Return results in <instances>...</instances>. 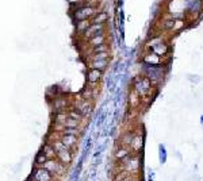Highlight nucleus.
Returning <instances> with one entry per match:
<instances>
[{
    "mask_svg": "<svg viewBox=\"0 0 203 181\" xmlns=\"http://www.w3.org/2000/svg\"><path fill=\"white\" fill-rule=\"evenodd\" d=\"M34 180L35 181H50L52 180V176L50 173L46 170V169H38L34 174Z\"/></svg>",
    "mask_w": 203,
    "mask_h": 181,
    "instance_id": "nucleus-1",
    "label": "nucleus"
},
{
    "mask_svg": "<svg viewBox=\"0 0 203 181\" xmlns=\"http://www.w3.org/2000/svg\"><path fill=\"white\" fill-rule=\"evenodd\" d=\"M138 165H140V161H138V158L137 157H134V158H131L130 161H129V170H137L138 169Z\"/></svg>",
    "mask_w": 203,
    "mask_h": 181,
    "instance_id": "nucleus-7",
    "label": "nucleus"
},
{
    "mask_svg": "<svg viewBox=\"0 0 203 181\" xmlns=\"http://www.w3.org/2000/svg\"><path fill=\"white\" fill-rule=\"evenodd\" d=\"M173 23H175L173 21H168L167 23H165V27H167V29H169V27H172V26H173Z\"/></svg>",
    "mask_w": 203,
    "mask_h": 181,
    "instance_id": "nucleus-22",
    "label": "nucleus"
},
{
    "mask_svg": "<svg viewBox=\"0 0 203 181\" xmlns=\"http://www.w3.org/2000/svg\"><path fill=\"white\" fill-rule=\"evenodd\" d=\"M120 181H131V180H130V177H126V178H123V180H120Z\"/></svg>",
    "mask_w": 203,
    "mask_h": 181,
    "instance_id": "nucleus-24",
    "label": "nucleus"
},
{
    "mask_svg": "<svg viewBox=\"0 0 203 181\" xmlns=\"http://www.w3.org/2000/svg\"><path fill=\"white\" fill-rule=\"evenodd\" d=\"M79 109L81 111V114H87L89 111V104H87V103H84V104H81L80 107H79Z\"/></svg>",
    "mask_w": 203,
    "mask_h": 181,
    "instance_id": "nucleus-14",
    "label": "nucleus"
},
{
    "mask_svg": "<svg viewBox=\"0 0 203 181\" xmlns=\"http://www.w3.org/2000/svg\"><path fill=\"white\" fill-rule=\"evenodd\" d=\"M100 77V70L99 69H94V70H91L88 74V80L91 83H95V81H98Z\"/></svg>",
    "mask_w": 203,
    "mask_h": 181,
    "instance_id": "nucleus-5",
    "label": "nucleus"
},
{
    "mask_svg": "<svg viewBox=\"0 0 203 181\" xmlns=\"http://www.w3.org/2000/svg\"><path fill=\"white\" fill-rule=\"evenodd\" d=\"M43 154L46 155V158H54V155H56V150H54V147H52V146H45V149H43Z\"/></svg>",
    "mask_w": 203,
    "mask_h": 181,
    "instance_id": "nucleus-6",
    "label": "nucleus"
},
{
    "mask_svg": "<svg viewBox=\"0 0 203 181\" xmlns=\"http://www.w3.org/2000/svg\"><path fill=\"white\" fill-rule=\"evenodd\" d=\"M133 143H134V147H135V149H138V147L141 146V138H140V137L134 138V139H133ZM133 143H131V145H133Z\"/></svg>",
    "mask_w": 203,
    "mask_h": 181,
    "instance_id": "nucleus-17",
    "label": "nucleus"
},
{
    "mask_svg": "<svg viewBox=\"0 0 203 181\" xmlns=\"http://www.w3.org/2000/svg\"><path fill=\"white\" fill-rule=\"evenodd\" d=\"M102 41H103V36L102 35L92 38V43H94V45H102Z\"/></svg>",
    "mask_w": 203,
    "mask_h": 181,
    "instance_id": "nucleus-15",
    "label": "nucleus"
},
{
    "mask_svg": "<svg viewBox=\"0 0 203 181\" xmlns=\"http://www.w3.org/2000/svg\"><path fill=\"white\" fill-rule=\"evenodd\" d=\"M67 119H68V118L65 116V115H63V114H60L57 116V122H58V123H63L64 124L65 122H67Z\"/></svg>",
    "mask_w": 203,
    "mask_h": 181,
    "instance_id": "nucleus-16",
    "label": "nucleus"
},
{
    "mask_svg": "<svg viewBox=\"0 0 203 181\" xmlns=\"http://www.w3.org/2000/svg\"><path fill=\"white\" fill-rule=\"evenodd\" d=\"M64 133H65V135H72V137H76L77 130L76 129H65L64 130Z\"/></svg>",
    "mask_w": 203,
    "mask_h": 181,
    "instance_id": "nucleus-13",
    "label": "nucleus"
},
{
    "mask_svg": "<svg viewBox=\"0 0 203 181\" xmlns=\"http://www.w3.org/2000/svg\"><path fill=\"white\" fill-rule=\"evenodd\" d=\"M102 19H106V15H104V14H102L99 18H96V22H103Z\"/></svg>",
    "mask_w": 203,
    "mask_h": 181,
    "instance_id": "nucleus-23",
    "label": "nucleus"
},
{
    "mask_svg": "<svg viewBox=\"0 0 203 181\" xmlns=\"http://www.w3.org/2000/svg\"><path fill=\"white\" fill-rule=\"evenodd\" d=\"M71 116H72V119H75V120L80 119V114H79V112H75V111H72V112H71Z\"/></svg>",
    "mask_w": 203,
    "mask_h": 181,
    "instance_id": "nucleus-20",
    "label": "nucleus"
},
{
    "mask_svg": "<svg viewBox=\"0 0 203 181\" xmlns=\"http://www.w3.org/2000/svg\"><path fill=\"white\" fill-rule=\"evenodd\" d=\"M154 52H156L157 54H162V53L165 52V47H164V46H158V47H156V49H154Z\"/></svg>",
    "mask_w": 203,
    "mask_h": 181,
    "instance_id": "nucleus-19",
    "label": "nucleus"
},
{
    "mask_svg": "<svg viewBox=\"0 0 203 181\" xmlns=\"http://www.w3.org/2000/svg\"><path fill=\"white\" fill-rule=\"evenodd\" d=\"M106 65H107V60H95L94 62V68L95 69H103V68H106Z\"/></svg>",
    "mask_w": 203,
    "mask_h": 181,
    "instance_id": "nucleus-8",
    "label": "nucleus"
},
{
    "mask_svg": "<svg viewBox=\"0 0 203 181\" xmlns=\"http://www.w3.org/2000/svg\"><path fill=\"white\" fill-rule=\"evenodd\" d=\"M64 127H68V129H76L77 127V120L75 119H67V122L64 123Z\"/></svg>",
    "mask_w": 203,
    "mask_h": 181,
    "instance_id": "nucleus-9",
    "label": "nucleus"
},
{
    "mask_svg": "<svg viewBox=\"0 0 203 181\" xmlns=\"http://www.w3.org/2000/svg\"><path fill=\"white\" fill-rule=\"evenodd\" d=\"M43 169H46L47 172H56V170H60V166L54 161H46L43 164Z\"/></svg>",
    "mask_w": 203,
    "mask_h": 181,
    "instance_id": "nucleus-4",
    "label": "nucleus"
},
{
    "mask_svg": "<svg viewBox=\"0 0 203 181\" xmlns=\"http://www.w3.org/2000/svg\"><path fill=\"white\" fill-rule=\"evenodd\" d=\"M57 155L63 164H69V162H71V158H72L69 150H67V149H64V150H61V151H57Z\"/></svg>",
    "mask_w": 203,
    "mask_h": 181,
    "instance_id": "nucleus-2",
    "label": "nucleus"
},
{
    "mask_svg": "<svg viewBox=\"0 0 203 181\" xmlns=\"http://www.w3.org/2000/svg\"><path fill=\"white\" fill-rule=\"evenodd\" d=\"M46 155L43 154V153H41V154H38L37 155V164H45V162H46Z\"/></svg>",
    "mask_w": 203,
    "mask_h": 181,
    "instance_id": "nucleus-12",
    "label": "nucleus"
},
{
    "mask_svg": "<svg viewBox=\"0 0 203 181\" xmlns=\"http://www.w3.org/2000/svg\"><path fill=\"white\" fill-rule=\"evenodd\" d=\"M116 158H125V157H127L129 155V150L126 149V147H122V149H119V150L116 151Z\"/></svg>",
    "mask_w": 203,
    "mask_h": 181,
    "instance_id": "nucleus-10",
    "label": "nucleus"
},
{
    "mask_svg": "<svg viewBox=\"0 0 203 181\" xmlns=\"http://www.w3.org/2000/svg\"><path fill=\"white\" fill-rule=\"evenodd\" d=\"M104 50H106V46H104V45H99V46H96V49H95V52H102V53H103Z\"/></svg>",
    "mask_w": 203,
    "mask_h": 181,
    "instance_id": "nucleus-21",
    "label": "nucleus"
},
{
    "mask_svg": "<svg viewBox=\"0 0 203 181\" xmlns=\"http://www.w3.org/2000/svg\"><path fill=\"white\" fill-rule=\"evenodd\" d=\"M106 57H107V53H99V54H96L95 56V60H106Z\"/></svg>",
    "mask_w": 203,
    "mask_h": 181,
    "instance_id": "nucleus-18",
    "label": "nucleus"
},
{
    "mask_svg": "<svg viewBox=\"0 0 203 181\" xmlns=\"http://www.w3.org/2000/svg\"><path fill=\"white\" fill-rule=\"evenodd\" d=\"M133 139H134V137L133 135H129V134H126L123 138H122V143L125 146H127V145H131L133 143Z\"/></svg>",
    "mask_w": 203,
    "mask_h": 181,
    "instance_id": "nucleus-11",
    "label": "nucleus"
},
{
    "mask_svg": "<svg viewBox=\"0 0 203 181\" xmlns=\"http://www.w3.org/2000/svg\"><path fill=\"white\" fill-rule=\"evenodd\" d=\"M61 142H63V145L65 146V147H71V146H73L75 145V142H76V137H72V135H64Z\"/></svg>",
    "mask_w": 203,
    "mask_h": 181,
    "instance_id": "nucleus-3",
    "label": "nucleus"
}]
</instances>
